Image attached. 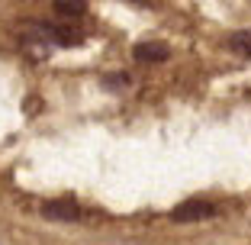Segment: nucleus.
Returning a JSON list of instances; mask_svg holds the SVG:
<instances>
[{
    "mask_svg": "<svg viewBox=\"0 0 251 245\" xmlns=\"http://www.w3.org/2000/svg\"><path fill=\"white\" fill-rule=\"evenodd\" d=\"M103 84L110 90H123V87H129V75H126V71H119V75H106Z\"/></svg>",
    "mask_w": 251,
    "mask_h": 245,
    "instance_id": "nucleus-6",
    "label": "nucleus"
},
{
    "mask_svg": "<svg viewBox=\"0 0 251 245\" xmlns=\"http://www.w3.org/2000/svg\"><path fill=\"white\" fill-rule=\"evenodd\" d=\"M52 7L58 10L61 16H81V13H84V7H87V3H65V0H55Z\"/></svg>",
    "mask_w": 251,
    "mask_h": 245,
    "instance_id": "nucleus-5",
    "label": "nucleus"
},
{
    "mask_svg": "<svg viewBox=\"0 0 251 245\" xmlns=\"http://www.w3.org/2000/svg\"><path fill=\"white\" fill-rule=\"evenodd\" d=\"M132 55L139 61H168L171 58V45L168 42H155V39H151V42H139Z\"/></svg>",
    "mask_w": 251,
    "mask_h": 245,
    "instance_id": "nucleus-3",
    "label": "nucleus"
},
{
    "mask_svg": "<svg viewBox=\"0 0 251 245\" xmlns=\"http://www.w3.org/2000/svg\"><path fill=\"white\" fill-rule=\"evenodd\" d=\"M42 216L45 219H65V223H74L77 216H81V210H77V203L71 200H52L42 207Z\"/></svg>",
    "mask_w": 251,
    "mask_h": 245,
    "instance_id": "nucleus-2",
    "label": "nucleus"
},
{
    "mask_svg": "<svg viewBox=\"0 0 251 245\" xmlns=\"http://www.w3.org/2000/svg\"><path fill=\"white\" fill-rule=\"evenodd\" d=\"M213 213H216L213 203H206V200H187V203H180V207H174L171 219H174V223H197V219H209Z\"/></svg>",
    "mask_w": 251,
    "mask_h": 245,
    "instance_id": "nucleus-1",
    "label": "nucleus"
},
{
    "mask_svg": "<svg viewBox=\"0 0 251 245\" xmlns=\"http://www.w3.org/2000/svg\"><path fill=\"white\" fill-rule=\"evenodd\" d=\"M229 45L235 49L238 55H245V58H251V29H238L235 36L229 39Z\"/></svg>",
    "mask_w": 251,
    "mask_h": 245,
    "instance_id": "nucleus-4",
    "label": "nucleus"
}]
</instances>
